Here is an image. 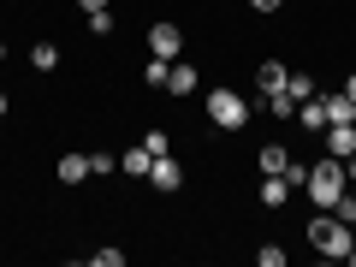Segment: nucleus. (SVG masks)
<instances>
[{
    "label": "nucleus",
    "instance_id": "nucleus-15",
    "mask_svg": "<svg viewBox=\"0 0 356 267\" xmlns=\"http://www.w3.org/2000/svg\"><path fill=\"white\" fill-rule=\"evenodd\" d=\"M30 65H36V72H60V48H54V42H36V48H30Z\"/></svg>",
    "mask_w": 356,
    "mask_h": 267
},
{
    "label": "nucleus",
    "instance_id": "nucleus-10",
    "mask_svg": "<svg viewBox=\"0 0 356 267\" xmlns=\"http://www.w3.org/2000/svg\"><path fill=\"white\" fill-rule=\"evenodd\" d=\"M321 137H327V154H339V161H344V154H356V125H327Z\"/></svg>",
    "mask_w": 356,
    "mask_h": 267
},
{
    "label": "nucleus",
    "instance_id": "nucleus-8",
    "mask_svg": "<svg viewBox=\"0 0 356 267\" xmlns=\"http://www.w3.org/2000/svg\"><path fill=\"white\" fill-rule=\"evenodd\" d=\"M255 202H261V208H285V202H291V184H285L280 172H261V191H255Z\"/></svg>",
    "mask_w": 356,
    "mask_h": 267
},
{
    "label": "nucleus",
    "instance_id": "nucleus-26",
    "mask_svg": "<svg viewBox=\"0 0 356 267\" xmlns=\"http://www.w3.org/2000/svg\"><path fill=\"white\" fill-rule=\"evenodd\" d=\"M250 6H255V13H280L285 0H250Z\"/></svg>",
    "mask_w": 356,
    "mask_h": 267
},
{
    "label": "nucleus",
    "instance_id": "nucleus-2",
    "mask_svg": "<svg viewBox=\"0 0 356 267\" xmlns=\"http://www.w3.org/2000/svg\"><path fill=\"white\" fill-rule=\"evenodd\" d=\"M344 184H350V178H344V161H339V154H321V161L309 166V178H303V191H309V202H315V208H332Z\"/></svg>",
    "mask_w": 356,
    "mask_h": 267
},
{
    "label": "nucleus",
    "instance_id": "nucleus-22",
    "mask_svg": "<svg viewBox=\"0 0 356 267\" xmlns=\"http://www.w3.org/2000/svg\"><path fill=\"white\" fill-rule=\"evenodd\" d=\"M102 172H119V154H89V178H102Z\"/></svg>",
    "mask_w": 356,
    "mask_h": 267
},
{
    "label": "nucleus",
    "instance_id": "nucleus-19",
    "mask_svg": "<svg viewBox=\"0 0 356 267\" xmlns=\"http://www.w3.org/2000/svg\"><path fill=\"white\" fill-rule=\"evenodd\" d=\"M332 214H339L344 226H356V191H350V184L339 191V202H332Z\"/></svg>",
    "mask_w": 356,
    "mask_h": 267
},
{
    "label": "nucleus",
    "instance_id": "nucleus-16",
    "mask_svg": "<svg viewBox=\"0 0 356 267\" xmlns=\"http://www.w3.org/2000/svg\"><path fill=\"white\" fill-rule=\"evenodd\" d=\"M285 95H291V102H309V95H321V89H315V77H309V72H291Z\"/></svg>",
    "mask_w": 356,
    "mask_h": 267
},
{
    "label": "nucleus",
    "instance_id": "nucleus-6",
    "mask_svg": "<svg viewBox=\"0 0 356 267\" xmlns=\"http://www.w3.org/2000/svg\"><path fill=\"white\" fill-rule=\"evenodd\" d=\"M285 83H291V65L285 60H261L255 65V89H261V95H280Z\"/></svg>",
    "mask_w": 356,
    "mask_h": 267
},
{
    "label": "nucleus",
    "instance_id": "nucleus-32",
    "mask_svg": "<svg viewBox=\"0 0 356 267\" xmlns=\"http://www.w3.org/2000/svg\"><path fill=\"white\" fill-rule=\"evenodd\" d=\"M0 60H6V42H0Z\"/></svg>",
    "mask_w": 356,
    "mask_h": 267
},
{
    "label": "nucleus",
    "instance_id": "nucleus-1",
    "mask_svg": "<svg viewBox=\"0 0 356 267\" xmlns=\"http://www.w3.org/2000/svg\"><path fill=\"white\" fill-rule=\"evenodd\" d=\"M303 238H309V250H315L321 261H344V255H350V243H356V226H344L332 208H315V220H309Z\"/></svg>",
    "mask_w": 356,
    "mask_h": 267
},
{
    "label": "nucleus",
    "instance_id": "nucleus-31",
    "mask_svg": "<svg viewBox=\"0 0 356 267\" xmlns=\"http://www.w3.org/2000/svg\"><path fill=\"white\" fill-rule=\"evenodd\" d=\"M344 261H350V267H356V243H350V255H344Z\"/></svg>",
    "mask_w": 356,
    "mask_h": 267
},
{
    "label": "nucleus",
    "instance_id": "nucleus-3",
    "mask_svg": "<svg viewBox=\"0 0 356 267\" xmlns=\"http://www.w3.org/2000/svg\"><path fill=\"white\" fill-rule=\"evenodd\" d=\"M250 113H255V107L243 102L238 89H208V125H220V131H243V125H250Z\"/></svg>",
    "mask_w": 356,
    "mask_h": 267
},
{
    "label": "nucleus",
    "instance_id": "nucleus-27",
    "mask_svg": "<svg viewBox=\"0 0 356 267\" xmlns=\"http://www.w3.org/2000/svg\"><path fill=\"white\" fill-rule=\"evenodd\" d=\"M77 6H83V13H107V0H77Z\"/></svg>",
    "mask_w": 356,
    "mask_h": 267
},
{
    "label": "nucleus",
    "instance_id": "nucleus-20",
    "mask_svg": "<svg viewBox=\"0 0 356 267\" xmlns=\"http://www.w3.org/2000/svg\"><path fill=\"white\" fill-rule=\"evenodd\" d=\"M143 149H149V154H172V137L154 125V131H143Z\"/></svg>",
    "mask_w": 356,
    "mask_h": 267
},
{
    "label": "nucleus",
    "instance_id": "nucleus-24",
    "mask_svg": "<svg viewBox=\"0 0 356 267\" xmlns=\"http://www.w3.org/2000/svg\"><path fill=\"white\" fill-rule=\"evenodd\" d=\"M89 261H95V267H125V250H95Z\"/></svg>",
    "mask_w": 356,
    "mask_h": 267
},
{
    "label": "nucleus",
    "instance_id": "nucleus-4",
    "mask_svg": "<svg viewBox=\"0 0 356 267\" xmlns=\"http://www.w3.org/2000/svg\"><path fill=\"white\" fill-rule=\"evenodd\" d=\"M149 54H154V60H178V54H184V30H178L172 18L149 24Z\"/></svg>",
    "mask_w": 356,
    "mask_h": 267
},
{
    "label": "nucleus",
    "instance_id": "nucleus-13",
    "mask_svg": "<svg viewBox=\"0 0 356 267\" xmlns=\"http://www.w3.org/2000/svg\"><path fill=\"white\" fill-rule=\"evenodd\" d=\"M149 166H154V154L143 149V143H137V149H125V154H119V172H131V178H149Z\"/></svg>",
    "mask_w": 356,
    "mask_h": 267
},
{
    "label": "nucleus",
    "instance_id": "nucleus-11",
    "mask_svg": "<svg viewBox=\"0 0 356 267\" xmlns=\"http://www.w3.org/2000/svg\"><path fill=\"white\" fill-rule=\"evenodd\" d=\"M297 125H303V131H315V137L327 131V107H321V95H309V102H297Z\"/></svg>",
    "mask_w": 356,
    "mask_h": 267
},
{
    "label": "nucleus",
    "instance_id": "nucleus-29",
    "mask_svg": "<svg viewBox=\"0 0 356 267\" xmlns=\"http://www.w3.org/2000/svg\"><path fill=\"white\" fill-rule=\"evenodd\" d=\"M344 95H350V102H356V72H350V77H344Z\"/></svg>",
    "mask_w": 356,
    "mask_h": 267
},
{
    "label": "nucleus",
    "instance_id": "nucleus-9",
    "mask_svg": "<svg viewBox=\"0 0 356 267\" xmlns=\"http://www.w3.org/2000/svg\"><path fill=\"white\" fill-rule=\"evenodd\" d=\"M321 107H327V125H356V102L344 95V89H332V95H321Z\"/></svg>",
    "mask_w": 356,
    "mask_h": 267
},
{
    "label": "nucleus",
    "instance_id": "nucleus-5",
    "mask_svg": "<svg viewBox=\"0 0 356 267\" xmlns=\"http://www.w3.org/2000/svg\"><path fill=\"white\" fill-rule=\"evenodd\" d=\"M149 184L161 196H172L178 184H184V166H178V154H154V166H149Z\"/></svg>",
    "mask_w": 356,
    "mask_h": 267
},
{
    "label": "nucleus",
    "instance_id": "nucleus-14",
    "mask_svg": "<svg viewBox=\"0 0 356 267\" xmlns=\"http://www.w3.org/2000/svg\"><path fill=\"white\" fill-rule=\"evenodd\" d=\"M285 161H291V149H285V143H267V149H255V166H261V172H285Z\"/></svg>",
    "mask_w": 356,
    "mask_h": 267
},
{
    "label": "nucleus",
    "instance_id": "nucleus-23",
    "mask_svg": "<svg viewBox=\"0 0 356 267\" xmlns=\"http://www.w3.org/2000/svg\"><path fill=\"white\" fill-rule=\"evenodd\" d=\"M255 261H261V267H285V250H280V243H261V250H255Z\"/></svg>",
    "mask_w": 356,
    "mask_h": 267
},
{
    "label": "nucleus",
    "instance_id": "nucleus-30",
    "mask_svg": "<svg viewBox=\"0 0 356 267\" xmlns=\"http://www.w3.org/2000/svg\"><path fill=\"white\" fill-rule=\"evenodd\" d=\"M0 119H6V89H0Z\"/></svg>",
    "mask_w": 356,
    "mask_h": 267
},
{
    "label": "nucleus",
    "instance_id": "nucleus-17",
    "mask_svg": "<svg viewBox=\"0 0 356 267\" xmlns=\"http://www.w3.org/2000/svg\"><path fill=\"white\" fill-rule=\"evenodd\" d=\"M166 72H172V60H154V54H149V65H143V83H149V89H166Z\"/></svg>",
    "mask_w": 356,
    "mask_h": 267
},
{
    "label": "nucleus",
    "instance_id": "nucleus-7",
    "mask_svg": "<svg viewBox=\"0 0 356 267\" xmlns=\"http://www.w3.org/2000/svg\"><path fill=\"white\" fill-rule=\"evenodd\" d=\"M196 89H202V77H196L191 60H178L172 72H166V95H178V102H184V95H196Z\"/></svg>",
    "mask_w": 356,
    "mask_h": 267
},
{
    "label": "nucleus",
    "instance_id": "nucleus-18",
    "mask_svg": "<svg viewBox=\"0 0 356 267\" xmlns=\"http://www.w3.org/2000/svg\"><path fill=\"white\" fill-rule=\"evenodd\" d=\"M261 102H267V113H273V119H297V102L285 95V89H280V95H261Z\"/></svg>",
    "mask_w": 356,
    "mask_h": 267
},
{
    "label": "nucleus",
    "instance_id": "nucleus-28",
    "mask_svg": "<svg viewBox=\"0 0 356 267\" xmlns=\"http://www.w3.org/2000/svg\"><path fill=\"white\" fill-rule=\"evenodd\" d=\"M344 178H350V184H356V154H344Z\"/></svg>",
    "mask_w": 356,
    "mask_h": 267
},
{
    "label": "nucleus",
    "instance_id": "nucleus-25",
    "mask_svg": "<svg viewBox=\"0 0 356 267\" xmlns=\"http://www.w3.org/2000/svg\"><path fill=\"white\" fill-rule=\"evenodd\" d=\"M89 30L95 36H113V13H89Z\"/></svg>",
    "mask_w": 356,
    "mask_h": 267
},
{
    "label": "nucleus",
    "instance_id": "nucleus-12",
    "mask_svg": "<svg viewBox=\"0 0 356 267\" xmlns=\"http://www.w3.org/2000/svg\"><path fill=\"white\" fill-rule=\"evenodd\" d=\"M54 172H60V184H83V178H89V154H60Z\"/></svg>",
    "mask_w": 356,
    "mask_h": 267
},
{
    "label": "nucleus",
    "instance_id": "nucleus-21",
    "mask_svg": "<svg viewBox=\"0 0 356 267\" xmlns=\"http://www.w3.org/2000/svg\"><path fill=\"white\" fill-rule=\"evenodd\" d=\"M280 178H285V184H291V191H303V178H309V166H303V161H297V154H291V161H285V172H280Z\"/></svg>",
    "mask_w": 356,
    "mask_h": 267
}]
</instances>
